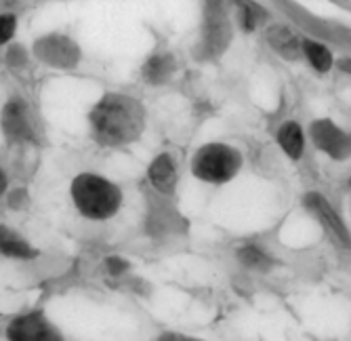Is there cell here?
Returning <instances> with one entry per match:
<instances>
[{"label": "cell", "instance_id": "obj_1", "mask_svg": "<svg viewBox=\"0 0 351 341\" xmlns=\"http://www.w3.org/2000/svg\"><path fill=\"white\" fill-rule=\"evenodd\" d=\"M145 110L141 102L110 93L90 112V129L101 145H126L143 133Z\"/></svg>", "mask_w": 351, "mask_h": 341}, {"label": "cell", "instance_id": "obj_2", "mask_svg": "<svg viewBox=\"0 0 351 341\" xmlns=\"http://www.w3.org/2000/svg\"><path fill=\"white\" fill-rule=\"evenodd\" d=\"M72 196L78 211L88 220H108L122 202V194L114 183L90 173H82L74 179Z\"/></svg>", "mask_w": 351, "mask_h": 341}, {"label": "cell", "instance_id": "obj_3", "mask_svg": "<svg viewBox=\"0 0 351 341\" xmlns=\"http://www.w3.org/2000/svg\"><path fill=\"white\" fill-rule=\"evenodd\" d=\"M242 167V154L226 143H208L200 148L194 156V175L210 181V183H221L232 179Z\"/></svg>", "mask_w": 351, "mask_h": 341}, {"label": "cell", "instance_id": "obj_4", "mask_svg": "<svg viewBox=\"0 0 351 341\" xmlns=\"http://www.w3.org/2000/svg\"><path fill=\"white\" fill-rule=\"evenodd\" d=\"M34 53L45 64L55 66V68H74L80 59V49L78 45L68 38V36H45L34 45Z\"/></svg>", "mask_w": 351, "mask_h": 341}, {"label": "cell", "instance_id": "obj_5", "mask_svg": "<svg viewBox=\"0 0 351 341\" xmlns=\"http://www.w3.org/2000/svg\"><path fill=\"white\" fill-rule=\"evenodd\" d=\"M305 207L307 211L315 217L317 222L322 224V228L328 232V236L341 244V246H351V236H349V230L345 228L343 220L337 215V211L330 207V202L317 192H309L305 196Z\"/></svg>", "mask_w": 351, "mask_h": 341}, {"label": "cell", "instance_id": "obj_6", "mask_svg": "<svg viewBox=\"0 0 351 341\" xmlns=\"http://www.w3.org/2000/svg\"><path fill=\"white\" fill-rule=\"evenodd\" d=\"M7 337L9 341H63L61 333L43 314L15 318L7 329Z\"/></svg>", "mask_w": 351, "mask_h": 341}, {"label": "cell", "instance_id": "obj_7", "mask_svg": "<svg viewBox=\"0 0 351 341\" xmlns=\"http://www.w3.org/2000/svg\"><path fill=\"white\" fill-rule=\"evenodd\" d=\"M311 139L317 148L324 150L328 156L337 161L347 158L351 152L349 137L337 125H332L330 120H315L311 125Z\"/></svg>", "mask_w": 351, "mask_h": 341}, {"label": "cell", "instance_id": "obj_8", "mask_svg": "<svg viewBox=\"0 0 351 341\" xmlns=\"http://www.w3.org/2000/svg\"><path fill=\"white\" fill-rule=\"evenodd\" d=\"M232 38V30L228 23V17L217 5H210L206 9V23H204V38L202 49L206 55H219L226 51L228 43Z\"/></svg>", "mask_w": 351, "mask_h": 341}, {"label": "cell", "instance_id": "obj_9", "mask_svg": "<svg viewBox=\"0 0 351 341\" xmlns=\"http://www.w3.org/2000/svg\"><path fill=\"white\" fill-rule=\"evenodd\" d=\"M5 131L11 139H32V122L27 118V110H25V104L23 102H11L7 104L5 108Z\"/></svg>", "mask_w": 351, "mask_h": 341}, {"label": "cell", "instance_id": "obj_10", "mask_svg": "<svg viewBox=\"0 0 351 341\" xmlns=\"http://www.w3.org/2000/svg\"><path fill=\"white\" fill-rule=\"evenodd\" d=\"M149 181L156 190H160L165 194L175 190L177 183V167L169 154H160L152 165H149Z\"/></svg>", "mask_w": 351, "mask_h": 341}, {"label": "cell", "instance_id": "obj_11", "mask_svg": "<svg viewBox=\"0 0 351 341\" xmlns=\"http://www.w3.org/2000/svg\"><path fill=\"white\" fill-rule=\"evenodd\" d=\"M269 45L284 57V59H297L301 55V40L289 27L276 25L267 32Z\"/></svg>", "mask_w": 351, "mask_h": 341}, {"label": "cell", "instance_id": "obj_12", "mask_svg": "<svg viewBox=\"0 0 351 341\" xmlns=\"http://www.w3.org/2000/svg\"><path fill=\"white\" fill-rule=\"evenodd\" d=\"M175 70V59L169 53L162 55H154L147 64L143 66V78L152 84H160L165 82Z\"/></svg>", "mask_w": 351, "mask_h": 341}, {"label": "cell", "instance_id": "obj_13", "mask_svg": "<svg viewBox=\"0 0 351 341\" xmlns=\"http://www.w3.org/2000/svg\"><path fill=\"white\" fill-rule=\"evenodd\" d=\"M278 141L282 145V150L289 154L291 158H299L301 152H303V133H301V127L297 122H284L280 133H278Z\"/></svg>", "mask_w": 351, "mask_h": 341}, {"label": "cell", "instance_id": "obj_14", "mask_svg": "<svg viewBox=\"0 0 351 341\" xmlns=\"http://www.w3.org/2000/svg\"><path fill=\"white\" fill-rule=\"evenodd\" d=\"M303 51L307 55V59L311 61V66L317 70V72H328L330 66H332V55L330 51L324 47V45H317V43H303Z\"/></svg>", "mask_w": 351, "mask_h": 341}, {"label": "cell", "instance_id": "obj_15", "mask_svg": "<svg viewBox=\"0 0 351 341\" xmlns=\"http://www.w3.org/2000/svg\"><path fill=\"white\" fill-rule=\"evenodd\" d=\"M3 253L7 255V257H23V259H29V257H34L36 253H34V249H29V246L21 240V238H17V236H13L9 230H5L3 228Z\"/></svg>", "mask_w": 351, "mask_h": 341}, {"label": "cell", "instance_id": "obj_16", "mask_svg": "<svg viewBox=\"0 0 351 341\" xmlns=\"http://www.w3.org/2000/svg\"><path fill=\"white\" fill-rule=\"evenodd\" d=\"M240 261L250 266V268H267L269 266V259L259 251V249H254V246H244V249L238 253Z\"/></svg>", "mask_w": 351, "mask_h": 341}, {"label": "cell", "instance_id": "obj_17", "mask_svg": "<svg viewBox=\"0 0 351 341\" xmlns=\"http://www.w3.org/2000/svg\"><path fill=\"white\" fill-rule=\"evenodd\" d=\"M265 17V11L257 5H242V23L246 30H254L257 27V23H261V19Z\"/></svg>", "mask_w": 351, "mask_h": 341}, {"label": "cell", "instance_id": "obj_18", "mask_svg": "<svg viewBox=\"0 0 351 341\" xmlns=\"http://www.w3.org/2000/svg\"><path fill=\"white\" fill-rule=\"evenodd\" d=\"M13 30H15V19L11 15H5L3 19H0V43L11 40Z\"/></svg>", "mask_w": 351, "mask_h": 341}, {"label": "cell", "instance_id": "obj_19", "mask_svg": "<svg viewBox=\"0 0 351 341\" xmlns=\"http://www.w3.org/2000/svg\"><path fill=\"white\" fill-rule=\"evenodd\" d=\"M108 268H110V272L114 276H118V274H122L126 270V261H122L120 257H110L108 259Z\"/></svg>", "mask_w": 351, "mask_h": 341}, {"label": "cell", "instance_id": "obj_20", "mask_svg": "<svg viewBox=\"0 0 351 341\" xmlns=\"http://www.w3.org/2000/svg\"><path fill=\"white\" fill-rule=\"evenodd\" d=\"M158 341H200L194 337H187V335H179V333H165L158 337Z\"/></svg>", "mask_w": 351, "mask_h": 341}, {"label": "cell", "instance_id": "obj_21", "mask_svg": "<svg viewBox=\"0 0 351 341\" xmlns=\"http://www.w3.org/2000/svg\"><path fill=\"white\" fill-rule=\"evenodd\" d=\"M341 68L347 70V72H351V61H341Z\"/></svg>", "mask_w": 351, "mask_h": 341}]
</instances>
